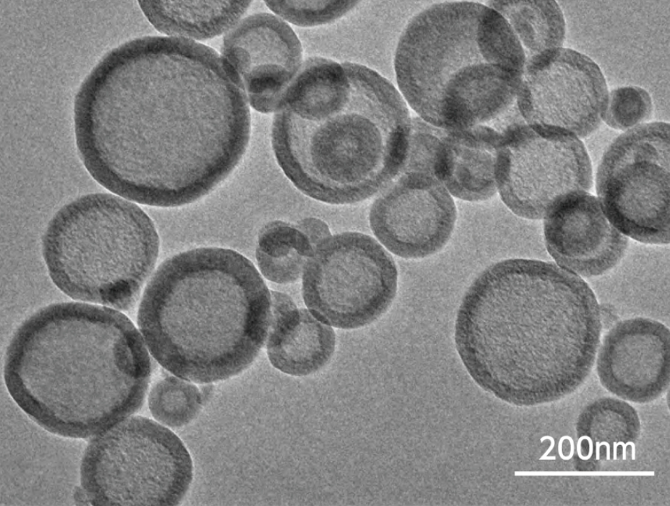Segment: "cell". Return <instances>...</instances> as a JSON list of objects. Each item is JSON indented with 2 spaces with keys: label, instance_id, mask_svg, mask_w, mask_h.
<instances>
[{
  "label": "cell",
  "instance_id": "cell-1",
  "mask_svg": "<svg viewBox=\"0 0 670 506\" xmlns=\"http://www.w3.org/2000/svg\"><path fill=\"white\" fill-rule=\"evenodd\" d=\"M222 55L192 40L148 36L112 51L76 99L81 160L130 201L177 207L207 195L238 165L251 115Z\"/></svg>",
  "mask_w": 670,
  "mask_h": 506
},
{
  "label": "cell",
  "instance_id": "cell-2",
  "mask_svg": "<svg viewBox=\"0 0 670 506\" xmlns=\"http://www.w3.org/2000/svg\"><path fill=\"white\" fill-rule=\"evenodd\" d=\"M275 112V158L305 195L356 203L400 175L412 119L402 96L376 71L309 57Z\"/></svg>",
  "mask_w": 670,
  "mask_h": 506
},
{
  "label": "cell",
  "instance_id": "cell-3",
  "mask_svg": "<svg viewBox=\"0 0 670 506\" xmlns=\"http://www.w3.org/2000/svg\"><path fill=\"white\" fill-rule=\"evenodd\" d=\"M150 359L131 321L110 307H44L15 331L4 378L18 407L60 436L96 435L141 406Z\"/></svg>",
  "mask_w": 670,
  "mask_h": 506
},
{
  "label": "cell",
  "instance_id": "cell-4",
  "mask_svg": "<svg viewBox=\"0 0 670 506\" xmlns=\"http://www.w3.org/2000/svg\"><path fill=\"white\" fill-rule=\"evenodd\" d=\"M600 309L588 285L552 263L512 258L473 281L454 327L472 377L496 390L576 381L599 341Z\"/></svg>",
  "mask_w": 670,
  "mask_h": 506
},
{
  "label": "cell",
  "instance_id": "cell-5",
  "mask_svg": "<svg viewBox=\"0 0 670 506\" xmlns=\"http://www.w3.org/2000/svg\"><path fill=\"white\" fill-rule=\"evenodd\" d=\"M270 317V293L253 264L231 249L204 247L160 264L144 290L138 325L163 368L210 383L250 365Z\"/></svg>",
  "mask_w": 670,
  "mask_h": 506
},
{
  "label": "cell",
  "instance_id": "cell-6",
  "mask_svg": "<svg viewBox=\"0 0 670 506\" xmlns=\"http://www.w3.org/2000/svg\"><path fill=\"white\" fill-rule=\"evenodd\" d=\"M526 56L507 20L480 3L429 4L397 42L398 87L426 122L446 131L499 133L523 119L517 99Z\"/></svg>",
  "mask_w": 670,
  "mask_h": 506
},
{
  "label": "cell",
  "instance_id": "cell-7",
  "mask_svg": "<svg viewBox=\"0 0 670 506\" xmlns=\"http://www.w3.org/2000/svg\"><path fill=\"white\" fill-rule=\"evenodd\" d=\"M153 221L119 195L91 193L62 206L42 237L54 285L75 299L131 308L159 252Z\"/></svg>",
  "mask_w": 670,
  "mask_h": 506
},
{
  "label": "cell",
  "instance_id": "cell-8",
  "mask_svg": "<svg viewBox=\"0 0 670 506\" xmlns=\"http://www.w3.org/2000/svg\"><path fill=\"white\" fill-rule=\"evenodd\" d=\"M80 475L94 505L172 506L187 492L193 466L172 431L150 419L129 416L95 435Z\"/></svg>",
  "mask_w": 670,
  "mask_h": 506
},
{
  "label": "cell",
  "instance_id": "cell-9",
  "mask_svg": "<svg viewBox=\"0 0 670 506\" xmlns=\"http://www.w3.org/2000/svg\"><path fill=\"white\" fill-rule=\"evenodd\" d=\"M598 201L609 221L639 242H669V124H639L619 136L596 174Z\"/></svg>",
  "mask_w": 670,
  "mask_h": 506
},
{
  "label": "cell",
  "instance_id": "cell-10",
  "mask_svg": "<svg viewBox=\"0 0 670 506\" xmlns=\"http://www.w3.org/2000/svg\"><path fill=\"white\" fill-rule=\"evenodd\" d=\"M397 270L376 240L358 232L329 236L304 271V302L320 321L356 329L378 319L396 295Z\"/></svg>",
  "mask_w": 670,
  "mask_h": 506
},
{
  "label": "cell",
  "instance_id": "cell-11",
  "mask_svg": "<svg viewBox=\"0 0 670 506\" xmlns=\"http://www.w3.org/2000/svg\"><path fill=\"white\" fill-rule=\"evenodd\" d=\"M497 188L516 215L540 219L566 197L592 187L591 160L578 138L515 128L500 147Z\"/></svg>",
  "mask_w": 670,
  "mask_h": 506
},
{
  "label": "cell",
  "instance_id": "cell-12",
  "mask_svg": "<svg viewBox=\"0 0 670 506\" xmlns=\"http://www.w3.org/2000/svg\"><path fill=\"white\" fill-rule=\"evenodd\" d=\"M608 98L598 65L583 53L559 48L526 60L517 104L534 131L583 138L600 126Z\"/></svg>",
  "mask_w": 670,
  "mask_h": 506
},
{
  "label": "cell",
  "instance_id": "cell-13",
  "mask_svg": "<svg viewBox=\"0 0 670 506\" xmlns=\"http://www.w3.org/2000/svg\"><path fill=\"white\" fill-rule=\"evenodd\" d=\"M456 220L454 202L434 176L405 173L373 204L370 228L390 252L404 258H423L441 250Z\"/></svg>",
  "mask_w": 670,
  "mask_h": 506
},
{
  "label": "cell",
  "instance_id": "cell-14",
  "mask_svg": "<svg viewBox=\"0 0 670 506\" xmlns=\"http://www.w3.org/2000/svg\"><path fill=\"white\" fill-rule=\"evenodd\" d=\"M222 56L241 80L251 106L276 111L302 67L300 40L282 18L259 13L224 37Z\"/></svg>",
  "mask_w": 670,
  "mask_h": 506
},
{
  "label": "cell",
  "instance_id": "cell-15",
  "mask_svg": "<svg viewBox=\"0 0 670 506\" xmlns=\"http://www.w3.org/2000/svg\"><path fill=\"white\" fill-rule=\"evenodd\" d=\"M544 218L548 252L559 266L574 273L603 275L620 261L627 250L626 236L609 221L598 199L588 192L566 197Z\"/></svg>",
  "mask_w": 670,
  "mask_h": 506
},
{
  "label": "cell",
  "instance_id": "cell-16",
  "mask_svg": "<svg viewBox=\"0 0 670 506\" xmlns=\"http://www.w3.org/2000/svg\"><path fill=\"white\" fill-rule=\"evenodd\" d=\"M271 317L267 353L272 365L295 376L322 368L335 348L333 329L304 309H298L287 295L271 292Z\"/></svg>",
  "mask_w": 670,
  "mask_h": 506
},
{
  "label": "cell",
  "instance_id": "cell-17",
  "mask_svg": "<svg viewBox=\"0 0 670 506\" xmlns=\"http://www.w3.org/2000/svg\"><path fill=\"white\" fill-rule=\"evenodd\" d=\"M504 140L502 134L485 127L447 131L437 152L434 177L458 199L490 198L498 189L497 158Z\"/></svg>",
  "mask_w": 670,
  "mask_h": 506
},
{
  "label": "cell",
  "instance_id": "cell-18",
  "mask_svg": "<svg viewBox=\"0 0 670 506\" xmlns=\"http://www.w3.org/2000/svg\"><path fill=\"white\" fill-rule=\"evenodd\" d=\"M669 337V329L651 319L637 317L617 323L604 339L603 377L610 383L632 385L661 382Z\"/></svg>",
  "mask_w": 670,
  "mask_h": 506
},
{
  "label": "cell",
  "instance_id": "cell-19",
  "mask_svg": "<svg viewBox=\"0 0 670 506\" xmlns=\"http://www.w3.org/2000/svg\"><path fill=\"white\" fill-rule=\"evenodd\" d=\"M159 31L172 37L203 40L231 29L251 1H140Z\"/></svg>",
  "mask_w": 670,
  "mask_h": 506
},
{
  "label": "cell",
  "instance_id": "cell-20",
  "mask_svg": "<svg viewBox=\"0 0 670 506\" xmlns=\"http://www.w3.org/2000/svg\"><path fill=\"white\" fill-rule=\"evenodd\" d=\"M488 6L509 23L526 60L561 48L566 25L558 4L551 1H493Z\"/></svg>",
  "mask_w": 670,
  "mask_h": 506
},
{
  "label": "cell",
  "instance_id": "cell-21",
  "mask_svg": "<svg viewBox=\"0 0 670 506\" xmlns=\"http://www.w3.org/2000/svg\"><path fill=\"white\" fill-rule=\"evenodd\" d=\"M314 250L297 224L275 220L260 230L256 257L268 280L285 284L300 279Z\"/></svg>",
  "mask_w": 670,
  "mask_h": 506
},
{
  "label": "cell",
  "instance_id": "cell-22",
  "mask_svg": "<svg viewBox=\"0 0 670 506\" xmlns=\"http://www.w3.org/2000/svg\"><path fill=\"white\" fill-rule=\"evenodd\" d=\"M190 381L168 376L159 380L148 395L152 415L160 423L177 427L189 423L198 413L202 395Z\"/></svg>",
  "mask_w": 670,
  "mask_h": 506
},
{
  "label": "cell",
  "instance_id": "cell-23",
  "mask_svg": "<svg viewBox=\"0 0 670 506\" xmlns=\"http://www.w3.org/2000/svg\"><path fill=\"white\" fill-rule=\"evenodd\" d=\"M358 3V1H265L266 6L280 18L302 27L334 21Z\"/></svg>",
  "mask_w": 670,
  "mask_h": 506
},
{
  "label": "cell",
  "instance_id": "cell-24",
  "mask_svg": "<svg viewBox=\"0 0 670 506\" xmlns=\"http://www.w3.org/2000/svg\"><path fill=\"white\" fill-rule=\"evenodd\" d=\"M652 101L643 88L627 86L608 94L603 121L611 128L625 130L647 121L652 113Z\"/></svg>",
  "mask_w": 670,
  "mask_h": 506
},
{
  "label": "cell",
  "instance_id": "cell-25",
  "mask_svg": "<svg viewBox=\"0 0 670 506\" xmlns=\"http://www.w3.org/2000/svg\"><path fill=\"white\" fill-rule=\"evenodd\" d=\"M446 133L421 118L412 119L406 159L400 175L414 172L434 177L437 152Z\"/></svg>",
  "mask_w": 670,
  "mask_h": 506
},
{
  "label": "cell",
  "instance_id": "cell-26",
  "mask_svg": "<svg viewBox=\"0 0 670 506\" xmlns=\"http://www.w3.org/2000/svg\"><path fill=\"white\" fill-rule=\"evenodd\" d=\"M301 231L307 236L313 246L316 247L330 236L327 224L316 218H306L297 224Z\"/></svg>",
  "mask_w": 670,
  "mask_h": 506
},
{
  "label": "cell",
  "instance_id": "cell-27",
  "mask_svg": "<svg viewBox=\"0 0 670 506\" xmlns=\"http://www.w3.org/2000/svg\"><path fill=\"white\" fill-rule=\"evenodd\" d=\"M515 475H644L654 476V471H517Z\"/></svg>",
  "mask_w": 670,
  "mask_h": 506
},
{
  "label": "cell",
  "instance_id": "cell-28",
  "mask_svg": "<svg viewBox=\"0 0 670 506\" xmlns=\"http://www.w3.org/2000/svg\"><path fill=\"white\" fill-rule=\"evenodd\" d=\"M546 439H549L551 441V444L547 451L539 458V460H556L555 456H548V454L552 451L554 446L555 441L551 436H544L540 439L541 443H542Z\"/></svg>",
  "mask_w": 670,
  "mask_h": 506
},
{
  "label": "cell",
  "instance_id": "cell-29",
  "mask_svg": "<svg viewBox=\"0 0 670 506\" xmlns=\"http://www.w3.org/2000/svg\"><path fill=\"white\" fill-rule=\"evenodd\" d=\"M563 437L564 440L568 439L571 445V451H570L569 455L568 456H564L563 458V460H570L573 457V453H574V442L572 438L568 435L563 436Z\"/></svg>",
  "mask_w": 670,
  "mask_h": 506
},
{
  "label": "cell",
  "instance_id": "cell-30",
  "mask_svg": "<svg viewBox=\"0 0 670 506\" xmlns=\"http://www.w3.org/2000/svg\"><path fill=\"white\" fill-rule=\"evenodd\" d=\"M632 443V441H627L626 444H625L623 441L616 442L617 446L621 445L622 446V460H626V448L627 446L630 445Z\"/></svg>",
  "mask_w": 670,
  "mask_h": 506
},
{
  "label": "cell",
  "instance_id": "cell-31",
  "mask_svg": "<svg viewBox=\"0 0 670 506\" xmlns=\"http://www.w3.org/2000/svg\"><path fill=\"white\" fill-rule=\"evenodd\" d=\"M599 445H600V446H603V445H605V446H606V458H607V460H610V444H609L607 441H603V442H600V443L599 442Z\"/></svg>",
  "mask_w": 670,
  "mask_h": 506
},
{
  "label": "cell",
  "instance_id": "cell-32",
  "mask_svg": "<svg viewBox=\"0 0 670 506\" xmlns=\"http://www.w3.org/2000/svg\"><path fill=\"white\" fill-rule=\"evenodd\" d=\"M595 446H596L595 459H596V460H599V459H600V446L599 445V442H598V441H596Z\"/></svg>",
  "mask_w": 670,
  "mask_h": 506
},
{
  "label": "cell",
  "instance_id": "cell-33",
  "mask_svg": "<svg viewBox=\"0 0 670 506\" xmlns=\"http://www.w3.org/2000/svg\"><path fill=\"white\" fill-rule=\"evenodd\" d=\"M617 446H618L616 444V442L614 441V442H613V460H616V459H617Z\"/></svg>",
  "mask_w": 670,
  "mask_h": 506
}]
</instances>
